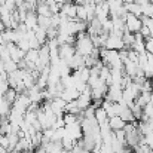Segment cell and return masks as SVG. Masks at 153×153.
<instances>
[{
  "label": "cell",
  "instance_id": "1",
  "mask_svg": "<svg viewBox=\"0 0 153 153\" xmlns=\"http://www.w3.org/2000/svg\"><path fill=\"white\" fill-rule=\"evenodd\" d=\"M74 49L76 53L86 58V56H91L92 51L95 49L94 43H92V39L91 36L86 33V31H82L79 34H76V42H74Z\"/></svg>",
  "mask_w": 153,
  "mask_h": 153
},
{
  "label": "cell",
  "instance_id": "2",
  "mask_svg": "<svg viewBox=\"0 0 153 153\" xmlns=\"http://www.w3.org/2000/svg\"><path fill=\"white\" fill-rule=\"evenodd\" d=\"M123 21H125V28H126L129 33H132V34H137V33L140 31L141 25H143L141 18H138V16H135V15H132V13H126L125 18H123Z\"/></svg>",
  "mask_w": 153,
  "mask_h": 153
},
{
  "label": "cell",
  "instance_id": "3",
  "mask_svg": "<svg viewBox=\"0 0 153 153\" xmlns=\"http://www.w3.org/2000/svg\"><path fill=\"white\" fill-rule=\"evenodd\" d=\"M74 55H76L74 45H68V43L59 45V48H58V56H59V59H62V61L68 62Z\"/></svg>",
  "mask_w": 153,
  "mask_h": 153
},
{
  "label": "cell",
  "instance_id": "4",
  "mask_svg": "<svg viewBox=\"0 0 153 153\" xmlns=\"http://www.w3.org/2000/svg\"><path fill=\"white\" fill-rule=\"evenodd\" d=\"M6 49H7V52H9L10 59H12L15 64H19V62L24 59V56H25V52L21 51L15 43H7V45H6Z\"/></svg>",
  "mask_w": 153,
  "mask_h": 153
},
{
  "label": "cell",
  "instance_id": "5",
  "mask_svg": "<svg viewBox=\"0 0 153 153\" xmlns=\"http://www.w3.org/2000/svg\"><path fill=\"white\" fill-rule=\"evenodd\" d=\"M95 18L100 22H102V21H105V19L110 18V10H108V6H107L105 1L100 3V4H95Z\"/></svg>",
  "mask_w": 153,
  "mask_h": 153
},
{
  "label": "cell",
  "instance_id": "6",
  "mask_svg": "<svg viewBox=\"0 0 153 153\" xmlns=\"http://www.w3.org/2000/svg\"><path fill=\"white\" fill-rule=\"evenodd\" d=\"M22 24L25 25L27 30H34V28H37V15H36V12H27V16H25V19L22 21Z\"/></svg>",
  "mask_w": 153,
  "mask_h": 153
},
{
  "label": "cell",
  "instance_id": "7",
  "mask_svg": "<svg viewBox=\"0 0 153 153\" xmlns=\"http://www.w3.org/2000/svg\"><path fill=\"white\" fill-rule=\"evenodd\" d=\"M125 122L119 117V116H113V117H110L108 119V126H110V129L114 132V131H120V129H123L125 128Z\"/></svg>",
  "mask_w": 153,
  "mask_h": 153
},
{
  "label": "cell",
  "instance_id": "8",
  "mask_svg": "<svg viewBox=\"0 0 153 153\" xmlns=\"http://www.w3.org/2000/svg\"><path fill=\"white\" fill-rule=\"evenodd\" d=\"M16 97H18V92H16V89H13V88H9L4 94H3V98L6 100V101L9 102L10 105L15 102V100H16Z\"/></svg>",
  "mask_w": 153,
  "mask_h": 153
},
{
  "label": "cell",
  "instance_id": "9",
  "mask_svg": "<svg viewBox=\"0 0 153 153\" xmlns=\"http://www.w3.org/2000/svg\"><path fill=\"white\" fill-rule=\"evenodd\" d=\"M141 15L146 18H153V3H146L141 6Z\"/></svg>",
  "mask_w": 153,
  "mask_h": 153
},
{
  "label": "cell",
  "instance_id": "10",
  "mask_svg": "<svg viewBox=\"0 0 153 153\" xmlns=\"http://www.w3.org/2000/svg\"><path fill=\"white\" fill-rule=\"evenodd\" d=\"M138 34H140V36H141V37H143L144 40H146L147 37H150V30H149V28H147L146 25H141V28H140Z\"/></svg>",
  "mask_w": 153,
  "mask_h": 153
},
{
  "label": "cell",
  "instance_id": "11",
  "mask_svg": "<svg viewBox=\"0 0 153 153\" xmlns=\"http://www.w3.org/2000/svg\"><path fill=\"white\" fill-rule=\"evenodd\" d=\"M134 3H137V4L143 6V4H146V3H149V1H147V0H134Z\"/></svg>",
  "mask_w": 153,
  "mask_h": 153
},
{
  "label": "cell",
  "instance_id": "12",
  "mask_svg": "<svg viewBox=\"0 0 153 153\" xmlns=\"http://www.w3.org/2000/svg\"><path fill=\"white\" fill-rule=\"evenodd\" d=\"M147 1H149V3H153V0H147Z\"/></svg>",
  "mask_w": 153,
  "mask_h": 153
}]
</instances>
